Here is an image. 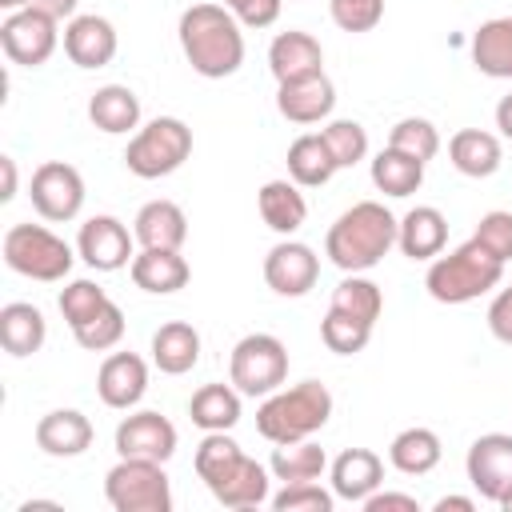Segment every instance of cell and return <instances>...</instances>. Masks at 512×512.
Returning <instances> with one entry per match:
<instances>
[{
	"instance_id": "obj_25",
	"label": "cell",
	"mask_w": 512,
	"mask_h": 512,
	"mask_svg": "<svg viewBox=\"0 0 512 512\" xmlns=\"http://www.w3.org/2000/svg\"><path fill=\"white\" fill-rule=\"evenodd\" d=\"M256 208H260V220L276 236H292L308 220V200H304L296 180H268L260 188V196H256Z\"/></svg>"
},
{
	"instance_id": "obj_23",
	"label": "cell",
	"mask_w": 512,
	"mask_h": 512,
	"mask_svg": "<svg viewBox=\"0 0 512 512\" xmlns=\"http://www.w3.org/2000/svg\"><path fill=\"white\" fill-rule=\"evenodd\" d=\"M36 444H40V452L60 456V460L80 456V452L92 448V420L84 412H76V408H56V412L40 416Z\"/></svg>"
},
{
	"instance_id": "obj_6",
	"label": "cell",
	"mask_w": 512,
	"mask_h": 512,
	"mask_svg": "<svg viewBox=\"0 0 512 512\" xmlns=\"http://www.w3.org/2000/svg\"><path fill=\"white\" fill-rule=\"evenodd\" d=\"M188 156H192V128L184 120H176V116L148 120L144 128H136V136L124 148V164L140 180L172 176Z\"/></svg>"
},
{
	"instance_id": "obj_42",
	"label": "cell",
	"mask_w": 512,
	"mask_h": 512,
	"mask_svg": "<svg viewBox=\"0 0 512 512\" xmlns=\"http://www.w3.org/2000/svg\"><path fill=\"white\" fill-rule=\"evenodd\" d=\"M336 492H324L316 480H300V484H284L272 496L276 512H332Z\"/></svg>"
},
{
	"instance_id": "obj_39",
	"label": "cell",
	"mask_w": 512,
	"mask_h": 512,
	"mask_svg": "<svg viewBox=\"0 0 512 512\" xmlns=\"http://www.w3.org/2000/svg\"><path fill=\"white\" fill-rule=\"evenodd\" d=\"M72 336H76V344L88 348V352H108V348H116V344L124 340V312H120V304L108 300L92 320H84L80 328H72Z\"/></svg>"
},
{
	"instance_id": "obj_12",
	"label": "cell",
	"mask_w": 512,
	"mask_h": 512,
	"mask_svg": "<svg viewBox=\"0 0 512 512\" xmlns=\"http://www.w3.org/2000/svg\"><path fill=\"white\" fill-rule=\"evenodd\" d=\"M468 480L472 488L500 504L508 492H512V436L508 432H488V436H476L472 448H468Z\"/></svg>"
},
{
	"instance_id": "obj_19",
	"label": "cell",
	"mask_w": 512,
	"mask_h": 512,
	"mask_svg": "<svg viewBox=\"0 0 512 512\" xmlns=\"http://www.w3.org/2000/svg\"><path fill=\"white\" fill-rule=\"evenodd\" d=\"M268 68H272L276 84L316 76V72H324V48H320V40L312 32L288 28L268 44Z\"/></svg>"
},
{
	"instance_id": "obj_53",
	"label": "cell",
	"mask_w": 512,
	"mask_h": 512,
	"mask_svg": "<svg viewBox=\"0 0 512 512\" xmlns=\"http://www.w3.org/2000/svg\"><path fill=\"white\" fill-rule=\"evenodd\" d=\"M500 508H504V512H512V492H508V496L500 500Z\"/></svg>"
},
{
	"instance_id": "obj_26",
	"label": "cell",
	"mask_w": 512,
	"mask_h": 512,
	"mask_svg": "<svg viewBox=\"0 0 512 512\" xmlns=\"http://www.w3.org/2000/svg\"><path fill=\"white\" fill-rule=\"evenodd\" d=\"M200 360V332L188 320H168L152 332V364L164 376H184Z\"/></svg>"
},
{
	"instance_id": "obj_33",
	"label": "cell",
	"mask_w": 512,
	"mask_h": 512,
	"mask_svg": "<svg viewBox=\"0 0 512 512\" xmlns=\"http://www.w3.org/2000/svg\"><path fill=\"white\" fill-rule=\"evenodd\" d=\"M444 448H440V436L432 428H404L392 436L388 444V464L404 476H424L440 464Z\"/></svg>"
},
{
	"instance_id": "obj_52",
	"label": "cell",
	"mask_w": 512,
	"mask_h": 512,
	"mask_svg": "<svg viewBox=\"0 0 512 512\" xmlns=\"http://www.w3.org/2000/svg\"><path fill=\"white\" fill-rule=\"evenodd\" d=\"M0 8H8V12H16V8H28V0H0Z\"/></svg>"
},
{
	"instance_id": "obj_49",
	"label": "cell",
	"mask_w": 512,
	"mask_h": 512,
	"mask_svg": "<svg viewBox=\"0 0 512 512\" xmlns=\"http://www.w3.org/2000/svg\"><path fill=\"white\" fill-rule=\"evenodd\" d=\"M496 128L512 140V92H508V96H500V104H496Z\"/></svg>"
},
{
	"instance_id": "obj_46",
	"label": "cell",
	"mask_w": 512,
	"mask_h": 512,
	"mask_svg": "<svg viewBox=\"0 0 512 512\" xmlns=\"http://www.w3.org/2000/svg\"><path fill=\"white\" fill-rule=\"evenodd\" d=\"M488 328L500 344H512V288H500L496 300L488 304Z\"/></svg>"
},
{
	"instance_id": "obj_9",
	"label": "cell",
	"mask_w": 512,
	"mask_h": 512,
	"mask_svg": "<svg viewBox=\"0 0 512 512\" xmlns=\"http://www.w3.org/2000/svg\"><path fill=\"white\" fill-rule=\"evenodd\" d=\"M104 496L116 512H168L172 508V488H168L164 464L156 460L120 456V464L108 468L104 476Z\"/></svg>"
},
{
	"instance_id": "obj_11",
	"label": "cell",
	"mask_w": 512,
	"mask_h": 512,
	"mask_svg": "<svg viewBox=\"0 0 512 512\" xmlns=\"http://www.w3.org/2000/svg\"><path fill=\"white\" fill-rule=\"evenodd\" d=\"M28 196H32V208L44 220H52V224L76 220L80 208H84V176L72 164H64V160H44L32 172Z\"/></svg>"
},
{
	"instance_id": "obj_22",
	"label": "cell",
	"mask_w": 512,
	"mask_h": 512,
	"mask_svg": "<svg viewBox=\"0 0 512 512\" xmlns=\"http://www.w3.org/2000/svg\"><path fill=\"white\" fill-rule=\"evenodd\" d=\"M396 244L408 260H436L448 244V220L440 208L432 204H416L412 212H404L400 220V232H396Z\"/></svg>"
},
{
	"instance_id": "obj_16",
	"label": "cell",
	"mask_w": 512,
	"mask_h": 512,
	"mask_svg": "<svg viewBox=\"0 0 512 512\" xmlns=\"http://www.w3.org/2000/svg\"><path fill=\"white\" fill-rule=\"evenodd\" d=\"M116 48H120V40H116L112 20H104L96 12L72 16L64 24V52L76 68H104V64H112Z\"/></svg>"
},
{
	"instance_id": "obj_4",
	"label": "cell",
	"mask_w": 512,
	"mask_h": 512,
	"mask_svg": "<svg viewBox=\"0 0 512 512\" xmlns=\"http://www.w3.org/2000/svg\"><path fill=\"white\" fill-rule=\"evenodd\" d=\"M332 416V392L320 380H300L292 388H276L256 408V432L268 444H292L316 436Z\"/></svg>"
},
{
	"instance_id": "obj_2",
	"label": "cell",
	"mask_w": 512,
	"mask_h": 512,
	"mask_svg": "<svg viewBox=\"0 0 512 512\" xmlns=\"http://www.w3.org/2000/svg\"><path fill=\"white\" fill-rule=\"evenodd\" d=\"M196 476L224 508H256L268 500V468L244 456L228 432H204L196 448Z\"/></svg>"
},
{
	"instance_id": "obj_24",
	"label": "cell",
	"mask_w": 512,
	"mask_h": 512,
	"mask_svg": "<svg viewBox=\"0 0 512 512\" xmlns=\"http://www.w3.org/2000/svg\"><path fill=\"white\" fill-rule=\"evenodd\" d=\"M140 248H180L188 240V216L176 200H148L132 220Z\"/></svg>"
},
{
	"instance_id": "obj_35",
	"label": "cell",
	"mask_w": 512,
	"mask_h": 512,
	"mask_svg": "<svg viewBox=\"0 0 512 512\" xmlns=\"http://www.w3.org/2000/svg\"><path fill=\"white\" fill-rule=\"evenodd\" d=\"M372 184L384 196H412L424 184V164L400 148H384L372 160Z\"/></svg>"
},
{
	"instance_id": "obj_30",
	"label": "cell",
	"mask_w": 512,
	"mask_h": 512,
	"mask_svg": "<svg viewBox=\"0 0 512 512\" xmlns=\"http://www.w3.org/2000/svg\"><path fill=\"white\" fill-rule=\"evenodd\" d=\"M88 120L108 136L132 132L140 124V96L128 84H104L88 100Z\"/></svg>"
},
{
	"instance_id": "obj_51",
	"label": "cell",
	"mask_w": 512,
	"mask_h": 512,
	"mask_svg": "<svg viewBox=\"0 0 512 512\" xmlns=\"http://www.w3.org/2000/svg\"><path fill=\"white\" fill-rule=\"evenodd\" d=\"M448 508H456V512H472L476 500H472V496H440V500H436V512H448Z\"/></svg>"
},
{
	"instance_id": "obj_34",
	"label": "cell",
	"mask_w": 512,
	"mask_h": 512,
	"mask_svg": "<svg viewBox=\"0 0 512 512\" xmlns=\"http://www.w3.org/2000/svg\"><path fill=\"white\" fill-rule=\"evenodd\" d=\"M328 468V456L320 444L308 440H292V444H276L272 448V460H268V472L284 484H300V480H320Z\"/></svg>"
},
{
	"instance_id": "obj_14",
	"label": "cell",
	"mask_w": 512,
	"mask_h": 512,
	"mask_svg": "<svg viewBox=\"0 0 512 512\" xmlns=\"http://www.w3.org/2000/svg\"><path fill=\"white\" fill-rule=\"evenodd\" d=\"M116 452L120 456H132V460H172L176 452V424L152 408L144 412H132L116 424Z\"/></svg>"
},
{
	"instance_id": "obj_45",
	"label": "cell",
	"mask_w": 512,
	"mask_h": 512,
	"mask_svg": "<svg viewBox=\"0 0 512 512\" xmlns=\"http://www.w3.org/2000/svg\"><path fill=\"white\" fill-rule=\"evenodd\" d=\"M284 0H224V8L244 24V28H268L276 24Z\"/></svg>"
},
{
	"instance_id": "obj_40",
	"label": "cell",
	"mask_w": 512,
	"mask_h": 512,
	"mask_svg": "<svg viewBox=\"0 0 512 512\" xmlns=\"http://www.w3.org/2000/svg\"><path fill=\"white\" fill-rule=\"evenodd\" d=\"M320 136H324L336 168H352V164H360L368 156V132L356 120H328L320 128Z\"/></svg>"
},
{
	"instance_id": "obj_15",
	"label": "cell",
	"mask_w": 512,
	"mask_h": 512,
	"mask_svg": "<svg viewBox=\"0 0 512 512\" xmlns=\"http://www.w3.org/2000/svg\"><path fill=\"white\" fill-rule=\"evenodd\" d=\"M320 276V256L300 240H280L264 256V280L276 296H304Z\"/></svg>"
},
{
	"instance_id": "obj_18",
	"label": "cell",
	"mask_w": 512,
	"mask_h": 512,
	"mask_svg": "<svg viewBox=\"0 0 512 512\" xmlns=\"http://www.w3.org/2000/svg\"><path fill=\"white\" fill-rule=\"evenodd\" d=\"M96 392L108 408H136L148 392V364L136 352H112L96 372Z\"/></svg>"
},
{
	"instance_id": "obj_10",
	"label": "cell",
	"mask_w": 512,
	"mask_h": 512,
	"mask_svg": "<svg viewBox=\"0 0 512 512\" xmlns=\"http://www.w3.org/2000/svg\"><path fill=\"white\" fill-rule=\"evenodd\" d=\"M56 16L40 12V8H16L4 16L0 24V48L12 64H24V68H40L48 64V56L56 52L60 44V32H56Z\"/></svg>"
},
{
	"instance_id": "obj_38",
	"label": "cell",
	"mask_w": 512,
	"mask_h": 512,
	"mask_svg": "<svg viewBox=\"0 0 512 512\" xmlns=\"http://www.w3.org/2000/svg\"><path fill=\"white\" fill-rule=\"evenodd\" d=\"M388 148H400V152L416 156L420 164H428V160L440 152V132H436V124L424 120V116H404V120L392 124Z\"/></svg>"
},
{
	"instance_id": "obj_28",
	"label": "cell",
	"mask_w": 512,
	"mask_h": 512,
	"mask_svg": "<svg viewBox=\"0 0 512 512\" xmlns=\"http://www.w3.org/2000/svg\"><path fill=\"white\" fill-rule=\"evenodd\" d=\"M44 340H48V324L36 304L12 300L0 308V344L8 356H32L44 348Z\"/></svg>"
},
{
	"instance_id": "obj_17",
	"label": "cell",
	"mask_w": 512,
	"mask_h": 512,
	"mask_svg": "<svg viewBox=\"0 0 512 512\" xmlns=\"http://www.w3.org/2000/svg\"><path fill=\"white\" fill-rule=\"evenodd\" d=\"M332 108H336V88L324 72L276 84V112L292 124H320L332 116Z\"/></svg>"
},
{
	"instance_id": "obj_48",
	"label": "cell",
	"mask_w": 512,
	"mask_h": 512,
	"mask_svg": "<svg viewBox=\"0 0 512 512\" xmlns=\"http://www.w3.org/2000/svg\"><path fill=\"white\" fill-rule=\"evenodd\" d=\"M76 4L80 0H28V8H40V12H48V16H56V20H72L76 16Z\"/></svg>"
},
{
	"instance_id": "obj_36",
	"label": "cell",
	"mask_w": 512,
	"mask_h": 512,
	"mask_svg": "<svg viewBox=\"0 0 512 512\" xmlns=\"http://www.w3.org/2000/svg\"><path fill=\"white\" fill-rule=\"evenodd\" d=\"M328 308H336V312H344V316H352V320L376 324V320H380V312H384V292H380V284H372L368 276L348 272V276L336 284V292H332V304H328Z\"/></svg>"
},
{
	"instance_id": "obj_27",
	"label": "cell",
	"mask_w": 512,
	"mask_h": 512,
	"mask_svg": "<svg viewBox=\"0 0 512 512\" xmlns=\"http://www.w3.org/2000/svg\"><path fill=\"white\" fill-rule=\"evenodd\" d=\"M448 160H452L456 172H464V176H472V180H484V176H492V172L500 168L504 148H500V140H496L492 132H484V128H460V132L448 140Z\"/></svg>"
},
{
	"instance_id": "obj_41",
	"label": "cell",
	"mask_w": 512,
	"mask_h": 512,
	"mask_svg": "<svg viewBox=\"0 0 512 512\" xmlns=\"http://www.w3.org/2000/svg\"><path fill=\"white\" fill-rule=\"evenodd\" d=\"M104 304H108V292H104L96 280H72V284L60 292V312H64L68 328H80V324L92 320Z\"/></svg>"
},
{
	"instance_id": "obj_32",
	"label": "cell",
	"mask_w": 512,
	"mask_h": 512,
	"mask_svg": "<svg viewBox=\"0 0 512 512\" xmlns=\"http://www.w3.org/2000/svg\"><path fill=\"white\" fill-rule=\"evenodd\" d=\"M336 172H340V168H336V160H332V152H328V144H324L320 132H304V136H296V140L288 144V176H292L300 188H320V184H328Z\"/></svg>"
},
{
	"instance_id": "obj_1",
	"label": "cell",
	"mask_w": 512,
	"mask_h": 512,
	"mask_svg": "<svg viewBox=\"0 0 512 512\" xmlns=\"http://www.w3.org/2000/svg\"><path fill=\"white\" fill-rule=\"evenodd\" d=\"M176 36H180L184 60L204 80H224V76L240 72V64H244V32H240V20L224 4L184 8Z\"/></svg>"
},
{
	"instance_id": "obj_31",
	"label": "cell",
	"mask_w": 512,
	"mask_h": 512,
	"mask_svg": "<svg viewBox=\"0 0 512 512\" xmlns=\"http://www.w3.org/2000/svg\"><path fill=\"white\" fill-rule=\"evenodd\" d=\"M188 416L196 428L204 432H228L240 424V388L228 380V384H204L192 392L188 400Z\"/></svg>"
},
{
	"instance_id": "obj_47",
	"label": "cell",
	"mask_w": 512,
	"mask_h": 512,
	"mask_svg": "<svg viewBox=\"0 0 512 512\" xmlns=\"http://www.w3.org/2000/svg\"><path fill=\"white\" fill-rule=\"evenodd\" d=\"M392 508H400V512H420V500L408 496V492H380V488L364 500V512H392Z\"/></svg>"
},
{
	"instance_id": "obj_5",
	"label": "cell",
	"mask_w": 512,
	"mask_h": 512,
	"mask_svg": "<svg viewBox=\"0 0 512 512\" xmlns=\"http://www.w3.org/2000/svg\"><path fill=\"white\" fill-rule=\"evenodd\" d=\"M504 280V264L476 240H464L460 248H452L448 256L440 252L432 264H428V276H424V288L432 300L440 304H468L484 292H492L496 284Z\"/></svg>"
},
{
	"instance_id": "obj_44",
	"label": "cell",
	"mask_w": 512,
	"mask_h": 512,
	"mask_svg": "<svg viewBox=\"0 0 512 512\" xmlns=\"http://www.w3.org/2000/svg\"><path fill=\"white\" fill-rule=\"evenodd\" d=\"M328 12L344 32H372L384 16V0H328Z\"/></svg>"
},
{
	"instance_id": "obj_8",
	"label": "cell",
	"mask_w": 512,
	"mask_h": 512,
	"mask_svg": "<svg viewBox=\"0 0 512 512\" xmlns=\"http://www.w3.org/2000/svg\"><path fill=\"white\" fill-rule=\"evenodd\" d=\"M228 380L240 396H272L288 380V348L272 332H248L228 356Z\"/></svg>"
},
{
	"instance_id": "obj_50",
	"label": "cell",
	"mask_w": 512,
	"mask_h": 512,
	"mask_svg": "<svg viewBox=\"0 0 512 512\" xmlns=\"http://www.w3.org/2000/svg\"><path fill=\"white\" fill-rule=\"evenodd\" d=\"M0 168H4V192H0V200H12L16 196V160L12 156H0Z\"/></svg>"
},
{
	"instance_id": "obj_21",
	"label": "cell",
	"mask_w": 512,
	"mask_h": 512,
	"mask_svg": "<svg viewBox=\"0 0 512 512\" xmlns=\"http://www.w3.org/2000/svg\"><path fill=\"white\" fill-rule=\"evenodd\" d=\"M384 484V460L372 448H344L332 460V492L348 504H364Z\"/></svg>"
},
{
	"instance_id": "obj_7",
	"label": "cell",
	"mask_w": 512,
	"mask_h": 512,
	"mask_svg": "<svg viewBox=\"0 0 512 512\" xmlns=\"http://www.w3.org/2000/svg\"><path fill=\"white\" fill-rule=\"evenodd\" d=\"M76 252L44 224H12L4 232V264L28 280L56 284L72 272Z\"/></svg>"
},
{
	"instance_id": "obj_43",
	"label": "cell",
	"mask_w": 512,
	"mask_h": 512,
	"mask_svg": "<svg viewBox=\"0 0 512 512\" xmlns=\"http://www.w3.org/2000/svg\"><path fill=\"white\" fill-rule=\"evenodd\" d=\"M472 240L484 244L500 264H508L512 260V212H504V208L484 212L480 224H476V232H472Z\"/></svg>"
},
{
	"instance_id": "obj_3",
	"label": "cell",
	"mask_w": 512,
	"mask_h": 512,
	"mask_svg": "<svg viewBox=\"0 0 512 512\" xmlns=\"http://www.w3.org/2000/svg\"><path fill=\"white\" fill-rule=\"evenodd\" d=\"M396 232L400 220L380 200H360L336 216V224L324 236V252L340 272H368L388 256Z\"/></svg>"
},
{
	"instance_id": "obj_13",
	"label": "cell",
	"mask_w": 512,
	"mask_h": 512,
	"mask_svg": "<svg viewBox=\"0 0 512 512\" xmlns=\"http://www.w3.org/2000/svg\"><path fill=\"white\" fill-rule=\"evenodd\" d=\"M132 240H136V232H128L124 220H116V216H92V220L80 224L76 252L96 272H120L136 256L132 252Z\"/></svg>"
},
{
	"instance_id": "obj_20",
	"label": "cell",
	"mask_w": 512,
	"mask_h": 512,
	"mask_svg": "<svg viewBox=\"0 0 512 512\" xmlns=\"http://www.w3.org/2000/svg\"><path fill=\"white\" fill-rule=\"evenodd\" d=\"M128 272H132V284H136L140 292H152V296H172V292H180V288L188 284V276H192V268H188V260L180 256V248H140V252L132 256Z\"/></svg>"
},
{
	"instance_id": "obj_37",
	"label": "cell",
	"mask_w": 512,
	"mask_h": 512,
	"mask_svg": "<svg viewBox=\"0 0 512 512\" xmlns=\"http://www.w3.org/2000/svg\"><path fill=\"white\" fill-rule=\"evenodd\" d=\"M320 340H324V348L336 352V356H356V352L368 348V340H372V324L352 320V316L328 308L324 320H320Z\"/></svg>"
},
{
	"instance_id": "obj_29",
	"label": "cell",
	"mask_w": 512,
	"mask_h": 512,
	"mask_svg": "<svg viewBox=\"0 0 512 512\" xmlns=\"http://www.w3.org/2000/svg\"><path fill=\"white\" fill-rule=\"evenodd\" d=\"M472 64L492 80H512V16L484 20L472 32Z\"/></svg>"
}]
</instances>
